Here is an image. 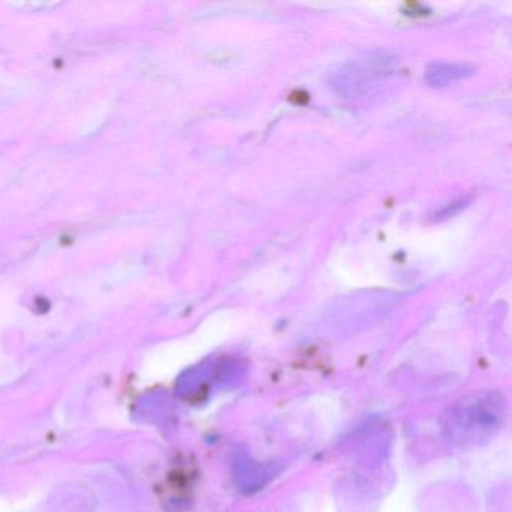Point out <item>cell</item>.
<instances>
[{
  "instance_id": "obj_1",
  "label": "cell",
  "mask_w": 512,
  "mask_h": 512,
  "mask_svg": "<svg viewBox=\"0 0 512 512\" xmlns=\"http://www.w3.org/2000/svg\"><path fill=\"white\" fill-rule=\"evenodd\" d=\"M473 74V68L467 64H433L427 68L425 79L431 86H445Z\"/></svg>"
}]
</instances>
